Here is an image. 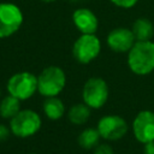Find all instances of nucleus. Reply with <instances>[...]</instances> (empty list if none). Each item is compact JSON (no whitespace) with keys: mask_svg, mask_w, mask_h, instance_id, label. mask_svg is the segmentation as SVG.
I'll return each instance as SVG.
<instances>
[{"mask_svg":"<svg viewBox=\"0 0 154 154\" xmlns=\"http://www.w3.org/2000/svg\"><path fill=\"white\" fill-rule=\"evenodd\" d=\"M128 66L138 76H144L154 71V42L136 41L128 52Z\"/></svg>","mask_w":154,"mask_h":154,"instance_id":"f257e3e1","label":"nucleus"},{"mask_svg":"<svg viewBox=\"0 0 154 154\" xmlns=\"http://www.w3.org/2000/svg\"><path fill=\"white\" fill-rule=\"evenodd\" d=\"M11 134L19 138H28L37 134L42 126L40 114L32 109H20L12 119H10Z\"/></svg>","mask_w":154,"mask_h":154,"instance_id":"f03ea898","label":"nucleus"},{"mask_svg":"<svg viewBox=\"0 0 154 154\" xmlns=\"http://www.w3.org/2000/svg\"><path fill=\"white\" fill-rule=\"evenodd\" d=\"M66 84V76L59 66H48L37 76V91L45 96H58Z\"/></svg>","mask_w":154,"mask_h":154,"instance_id":"7ed1b4c3","label":"nucleus"},{"mask_svg":"<svg viewBox=\"0 0 154 154\" xmlns=\"http://www.w3.org/2000/svg\"><path fill=\"white\" fill-rule=\"evenodd\" d=\"M7 91L20 101L30 99L37 91V76L28 71L12 75L7 82Z\"/></svg>","mask_w":154,"mask_h":154,"instance_id":"20e7f679","label":"nucleus"},{"mask_svg":"<svg viewBox=\"0 0 154 154\" xmlns=\"http://www.w3.org/2000/svg\"><path fill=\"white\" fill-rule=\"evenodd\" d=\"M109 89L105 79L101 77H90L85 81L82 89L83 102L91 109L101 108L108 100Z\"/></svg>","mask_w":154,"mask_h":154,"instance_id":"39448f33","label":"nucleus"},{"mask_svg":"<svg viewBox=\"0 0 154 154\" xmlns=\"http://www.w3.org/2000/svg\"><path fill=\"white\" fill-rule=\"evenodd\" d=\"M101 42L95 34H82L72 46V55L79 64H89L99 57Z\"/></svg>","mask_w":154,"mask_h":154,"instance_id":"423d86ee","label":"nucleus"},{"mask_svg":"<svg viewBox=\"0 0 154 154\" xmlns=\"http://www.w3.org/2000/svg\"><path fill=\"white\" fill-rule=\"evenodd\" d=\"M24 20L22 10L12 2H0V38L16 34Z\"/></svg>","mask_w":154,"mask_h":154,"instance_id":"0eeeda50","label":"nucleus"},{"mask_svg":"<svg viewBox=\"0 0 154 154\" xmlns=\"http://www.w3.org/2000/svg\"><path fill=\"white\" fill-rule=\"evenodd\" d=\"M96 129L101 138L106 141H118L126 135L129 125L123 117L117 114H107L99 119Z\"/></svg>","mask_w":154,"mask_h":154,"instance_id":"6e6552de","label":"nucleus"},{"mask_svg":"<svg viewBox=\"0 0 154 154\" xmlns=\"http://www.w3.org/2000/svg\"><path fill=\"white\" fill-rule=\"evenodd\" d=\"M134 137L142 144L154 141V112L143 109L132 120Z\"/></svg>","mask_w":154,"mask_h":154,"instance_id":"1a4fd4ad","label":"nucleus"},{"mask_svg":"<svg viewBox=\"0 0 154 154\" xmlns=\"http://www.w3.org/2000/svg\"><path fill=\"white\" fill-rule=\"evenodd\" d=\"M107 46L117 53H128L136 42L132 30L129 28H116L108 32L106 38Z\"/></svg>","mask_w":154,"mask_h":154,"instance_id":"9d476101","label":"nucleus"},{"mask_svg":"<svg viewBox=\"0 0 154 154\" xmlns=\"http://www.w3.org/2000/svg\"><path fill=\"white\" fill-rule=\"evenodd\" d=\"M72 22L81 34H95L99 28V20L95 13L89 8H77L72 14Z\"/></svg>","mask_w":154,"mask_h":154,"instance_id":"9b49d317","label":"nucleus"},{"mask_svg":"<svg viewBox=\"0 0 154 154\" xmlns=\"http://www.w3.org/2000/svg\"><path fill=\"white\" fill-rule=\"evenodd\" d=\"M42 109L45 116L51 120H59L65 113L64 102L58 96L46 97L42 105Z\"/></svg>","mask_w":154,"mask_h":154,"instance_id":"f8f14e48","label":"nucleus"},{"mask_svg":"<svg viewBox=\"0 0 154 154\" xmlns=\"http://www.w3.org/2000/svg\"><path fill=\"white\" fill-rule=\"evenodd\" d=\"M131 30L136 41H150L154 35L153 23L148 18H137L134 22Z\"/></svg>","mask_w":154,"mask_h":154,"instance_id":"ddd939ff","label":"nucleus"},{"mask_svg":"<svg viewBox=\"0 0 154 154\" xmlns=\"http://www.w3.org/2000/svg\"><path fill=\"white\" fill-rule=\"evenodd\" d=\"M90 109L91 108L89 106H87L84 102L76 103L70 107V109L67 112V118H69L70 123H72L75 125H83L88 122V119L90 117Z\"/></svg>","mask_w":154,"mask_h":154,"instance_id":"4468645a","label":"nucleus"},{"mask_svg":"<svg viewBox=\"0 0 154 154\" xmlns=\"http://www.w3.org/2000/svg\"><path fill=\"white\" fill-rule=\"evenodd\" d=\"M100 138L101 136L96 128H87L78 135L77 142L81 148L85 150H90L94 149L100 143Z\"/></svg>","mask_w":154,"mask_h":154,"instance_id":"2eb2a0df","label":"nucleus"},{"mask_svg":"<svg viewBox=\"0 0 154 154\" xmlns=\"http://www.w3.org/2000/svg\"><path fill=\"white\" fill-rule=\"evenodd\" d=\"M20 111V100L12 95H6L0 101V117L4 119H12Z\"/></svg>","mask_w":154,"mask_h":154,"instance_id":"dca6fc26","label":"nucleus"},{"mask_svg":"<svg viewBox=\"0 0 154 154\" xmlns=\"http://www.w3.org/2000/svg\"><path fill=\"white\" fill-rule=\"evenodd\" d=\"M94 154H114L113 148L107 143H99L94 148Z\"/></svg>","mask_w":154,"mask_h":154,"instance_id":"f3484780","label":"nucleus"},{"mask_svg":"<svg viewBox=\"0 0 154 154\" xmlns=\"http://www.w3.org/2000/svg\"><path fill=\"white\" fill-rule=\"evenodd\" d=\"M109 1L122 8H131L138 2V0H109Z\"/></svg>","mask_w":154,"mask_h":154,"instance_id":"a211bd4d","label":"nucleus"},{"mask_svg":"<svg viewBox=\"0 0 154 154\" xmlns=\"http://www.w3.org/2000/svg\"><path fill=\"white\" fill-rule=\"evenodd\" d=\"M10 135H11L10 126H6L4 124H0V143L7 141L8 137H10Z\"/></svg>","mask_w":154,"mask_h":154,"instance_id":"6ab92c4d","label":"nucleus"},{"mask_svg":"<svg viewBox=\"0 0 154 154\" xmlns=\"http://www.w3.org/2000/svg\"><path fill=\"white\" fill-rule=\"evenodd\" d=\"M143 154H154V141L148 142L143 147Z\"/></svg>","mask_w":154,"mask_h":154,"instance_id":"aec40b11","label":"nucleus"},{"mask_svg":"<svg viewBox=\"0 0 154 154\" xmlns=\"http://www.w3.org/2000/svg\"><path fill=\"white\" fill-rule=\"evenodd\" d=\"M40 1H42V2H54L57 0H40Z\"/></svg>","mask_w":154,"mask_h":154,"instance_id":"412c9836","label":"nucleus"},{"mask_svg":"<svg viewBox=\"0 0 154 154\" xmlns=\"http://www.w3.org/2000/svg\"><path fill=\"white\" fill-rule=\"evenodd\" d=\"M28 154H37V153H28Z\"/></svg>","mask_w":154,"mask_h":154,"instance_id":"4be33fe9","label":"nucleus"},{"mask_svg":"<svg viewBox=\"0 0 154 154\" xmlns=\"http://www.w3.org/2000/svg\"><path fill=\"white\" fill-rule=\"evenodd\" d=\"M0 96H1V90H0Z\"/></svg>","mask_w":154,"mask_h":154,"instance_id":"5701e85b","label":"nucleus"}]
</instances>
